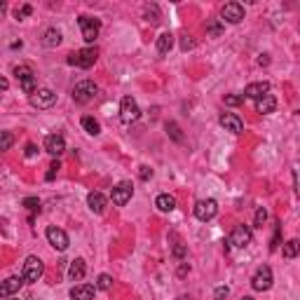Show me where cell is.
<instances>
[{
  "label": "cell",
  "mask_w": 300,
  "mask_h": 300,
  "mask_svg": "<svg viewBox=\"0 0 300 300\" xmlns=\"http://www.w3.org/2000/svg\"><path fill=\"white\" fill-rule=\"evenodd\" d=\"M96 96H99V87L94 85L92 80H82V82H77V85L73 87V101L80 103V106L94 101Z\"/></svg>",
  "instance_id": "3"
},
{
  "label": "cell",
  "mask_w": 300,
  "mask_h": 300,
  "mask_svg": "<svg viewBox=\"0 0 300 300\" xmlns=\"http://www.w3.org/2000/svg\"><path fill=\"white\" fill-rule=\"evenodd\" d=\"M167 134L171 136V141L176 143H183V134H181V127L176 122H167Z\"/></svg>",
  "instance_id": "29"
},
{
  "label": "cell",
  "mask_w": 300,
  "mask_h": 300,
  "mask_svg": "<svg viewBox=\"0 0 300 300\" xmlns=\"http://www.w3.org/2000/svg\"><path fill=\"white\" fill-rule=\"evenodd\" d=\"M59 169H61V164H59V160H54L52 164H49V171L45 174V178H47V181H54V176L59 174Z\"/></svg>",
  "instance_id": "39"
},
{
  "label": "cell",
  "mask_w": 300,
  "mask_h": 300,
  "mask_svg": "<svg viewBox=\"0 0 300 300\" xmlns=\"http://www.w3.org/2000/svg\"><path fill=\"white\" fill-rule=\"evenodd\" d=\"M45 150L54 157H59V155L66 153V141H63L61 134H49L45 139Z\"/></svg>",
  "instance_id": "15"
},
{
  "label": "cell",
  "mask_w": 300,
  "mask_h": 300,
  "mask_svg": "<svg viewBox=\"0 0 300 300\" xmlns=\"http://www.w3.org/2000/svg\"><path fill=\"white\" fill-rule=\"evenodd\" d=\"M33 155H35V146L28 143V146H26V157H33Z\"/></svg>",
  "instance_id": "43"
},
{
  "label": "cell",
  "mask_w": 300,
  "mask_h": 300,
  "mask_svg": "<svg viewBox=\"0 0 300 300\" xmlns=\"http://www.w3.org/2000/svg\"><path fill=\"white\" fill-rule=\"evenodd\" d=\"M185 272H190V265H185V263H183V265L178 268V277H183Z\"/></svg>",
  "instance_id": "44"
},
{
  "label": "cell",
  "mask_w": 300,
  "mask_h": 300,
  "mask_svg": "<svg viewBox=\"0 0 300 300\" xmlns=\"http://www.w3.org/2000/svg\"><path fill=\"white\" fill-rule=\"evenodd\" d=\"M265 94H270V82H251V85H247V89H244V96L247 99H263Z\"/></svg>",
  "instance_id": "17"
},
{
  "label": "cell",
  "mask_w": 300,
  "mask_h": 300,
  "mask_svg": "<svg viewBox=\"0 0 300 300\" xmlns=\"http://www.w3.org/2000/svg\"><path fill=\"white\" fill-rule=\"evenodd\" d=\"M171 47H174V35L171 33H162L160 38H157V52H160V56L169 54Z\"/></svg>",
  "instance_id": "24"
},
{
  "label": "cell",
  "mask_w": 300,
  "mask_h": 300,
  "mask_svg": "<svg viewBox=\"0 0 300 300\" xmlns=\"http://www.w3.org/2000/svg\"><path fill=\"white\" fill-rule=\"evenodd\" d=\"M42 272H45L42 261H40L38 256H28L26 263H23V272H21L23 282H26V284H35V282L42 277Z\"/></svg>",
  "instance_id": "4"
},
{
  "label": "cell",
  "mask_w": 300,
  "mask_h": 300,
  "mask_svg": "<svg viewBox=\"0 0 300 300\" xmlns=\"http://www.w3.org/2000/svg\"><path fill=\"white\" fill-rule=\"evenodd\" d=\"M143 14H146V19H148L150 23H157V21H160V9H157V5H146Z\"/></svg>",
  "instance_id": "31"
},
{
  "label": "cell",
  "mask_w": 300,
  "mask_h": 300,
  "mask_svg": "<svg viewBox=\"0 0 300 300\" xmlns=\"http://www.w3.org/2000/svg\"><path fill=\"white\" fill-rule=\"evenodd\" d=\"M176 300H193V298H190V296H178Z\"/></svg>",
  "instance_id": "47"
},
{
  "label": "cell",
  "mask_w": 300,
  "mask_h": 300,
  "mask_svg": "<svg viewBox=\"0 0 300 300\" xmlns=\"http://www.w3.org/2000/svg\"><path fill=\"white\" fill-rule=\"evenodd\" d=\"M14 143V136H12V131H2V143H0V150H9Z\"/></svg>",
  "instance_id": "36"
},
{
  "label": "cell",
  "mask_w": 300,
  "mask_h": 300,
  "mask_svg": "<svg viewBox=\"0 0 300 300\" xmlns=\"http://www.w3.org/2000/svg\"><path fill=\"white\" fill-rule=\"evenodd\" d=\"M42 45L49 47V49H52V47H59L61 45V33L56 31V28H47L45 35H42Z\"/></svg>",
  "instance_id": "23"
},
{
  "label": "cell",
  "mask_w": 300,
  "mask_h": 300,
  "mask_svg": "<svg viewBox=\"0 0 300 300\" xmlns=\"http://www.w3.org/2000/svg\"><path fill=\"white\" fill-rule=\"evenodd\" d=\"M141 117V108L136 103V99H131V96H124L120 101V120L124 124H134L136 120Z\"/></svg>",
  "instance_id": "5"
},
{
  "label": "cell",
  "mask_w": 300,
  "mask_h": 300,
  "mask_svg": "<svg viewBox=\"0 0 300 300\" xmlns=\"http://www.w3.org/2000/svg\"><path fill=\"white\" fill-rule=\"evenodd\" d=\"M221 14L228 23H239L244 19V7L239 5V2H225L223 9H221Z\"/></svg>",
  "instance_id": "13"
},
{
  "label": "cell",
  "mask_w": 300,
  "mask_h": 300,
  "mask_svg": "<svg viewBox=\"0 0 300 300\" xmlns=\"http://www.w3.org/2000/svg\"><path fill=\"white\" fill-rule=\"evenodd\" d=\"M23 207L28 209V211H31V214H40V200L38 197H26V200H23Z\"/></svg>",
  "instance_id": "33"
},
{
  "label": "cell",
  "mask_w": 300,
  "mask_h": 300,
  "mask_svg": "<svg viewBox=\"0 0 300 300\" xmlns=\"http://www.w3.org/2000/svg\"><path fill=\"white\" fill-rule=\"evenodd\" d=\"M87 275V263L82 258H75V261H70V268H68V277L73 282H80V279H85Z\"/></svg>",
  "instance_id": "21"
},
{
  "label": "cell",
  "mask_w": 300,
  "mask_h": 300,
  "mask_svg": "<svg viewBox=\"0 0 300 300\" xmlns=\"http://www.w3.org/2000/svg\"><path fill=\"white\" fill-rule=\"evenodd\" d=\"M171 254L176 256V258H185V254H188V249L183 247V242L174 235V247H171Z\"/></svg>",
  "instance_id": "32"
},
{
  "label": "cell",
  "mask_w": 300,
  "mask_h": 300,
  "mask_svg": "<svg viewBox=\"0 0 300 300\" xmlns=\"http://www.w3.org/2000/svg\"><path fill=\"white\" fill-rule=\"evenodd\" d=\"M244 99H247L244 94H228L223 101H225V106H239V103H244Z\"/></svg>",
  "instance_id": "35"
},
{
  "label": "cell",
  "mask_w": 300,
  "mask_h": 300,
  "mask_svg": "<svg viewBox=\"0 0 300 300\" xmlns=\"http://www.w3.org/2000/svg\"><path fill=\"white\" fill-rule=\"evenodd\" d=\"M256 110H258L261 115H270V113H275V110H277V99H275L272 94H265L263 99L256 101Z\"/></svg>",
  "instance_id": "20"
},
{
  "label": "cell",
  "mask_w": 300,
  "mask_h": 300,
  "mask_svg": "<svg viewBox=\"0 0 300 300\" xmlns=\"http://www.w3.org/2000/svg\"><path fill=\"white\" fill-rule=\"evenodd\" d=\"M31 12H33L31 5H23V7H16V9H14V19H16V21H21V19H26V16L31 14Z\"/></svg>",
  "instance_id": "37"
},
{
  "label": "cell",
  "mask_w": 300,
  "mask_h": 300,
  "mask_svg": "<svg viewBox=\"0 0 300 300\" xmlns=\"http://www.w3.org/2000/svg\"><path fill=\"white\" fill-rule=\"evenodd\" d=\"M300 254V242L298 239H291V242H286V244H282V256L284 258H296V256Z\"/></svg>",
  "instance_id": "26"
},
{
  "label": "cell",
  "mask_w": 300,
  "mask_h": 300,
  "mask_svg": "<svg viewBox=\"0 0 300 300\" xmlns=\"http://www.w3.org/2000/svg\"><path fill=\"white\" fill-rule=\"evenodd\" d=\"M14 77H16V82H19L23 94L31 96V94L38 92V75H35V70H33L31 66H16Z\"/></svg>",
  "instance_id": "1"
},
{
  "label": "cell",
  "mask_w": 300,
  "mask_h": 300,
  "mask_svg": "<svg viewBox=\"0 0 300 300\" xmlns=\"http://www.w3.org/2000/svg\"><path fill=\"white\" fill-rule=\"evenodd\" d=\"M218 122H221V127H223L225 131H232V134H242V131H244V122H242V117L235 115V113H223Z\"/></svg>",
  "instance_id": "14"
},
{
  "label": "cell",
  "mask_w": 300,
  "mask_h": 300,
  "mask_svg": "<svg viewBox=\"0 0 300 300\" xmlns=\"http://www.w3.org/2000/svg\"><path fill=\"white\" fill-rule=\"evenodd\" d=\"M293 185H296V195L300 197V162L293 164Z\"/></svg>",
  "instance_id": "38"
},
{
  "label": "cell",
  "mask_w": 300,
  "mask_h": 300,
  "mask_svg": "<svg viewBox=\"0 0 300 300\" xmlns=\"http://www.w3.org/2000/svg\"><path fill=\"white\" fill-rule=\"evenodd\" d=\"M23 284V277H7L2 284H0V296L2 298H9L12 293H16Z\"/></svg>",
  "instance_id": "19"
},
{
  "label": "cell",
  "mask_w": 300,
  "mask_h": 300,
  "mask_svg": "<svg viewBox=\"0 0 300 300\" xmlns=\"http://www.w3.org/2000/svg\"><path fill=\"white\" fill-rule=\"evenodd\" d=\"M195 47V40L190 38V35H185L183 40H181V49H183V52H188V49H193Z\"/></svg>",
  "instance_id": "42"
},
{
  "label": "cell",
  "mask_w": 300,
  "mask_h": 300,
  "mask_svg": "<svg viewBox=\"0 0 300 300\" xmlns=\"http://www.w3.org/2000/svg\"><path fill=\"white\" fill-rule=\"evenodd\" d=\"M265 221H268V211H265V207H258V211H256V216H254V225L256 228H263Z\"/></svg>",
  "instance_id": "34"
},
{
  "label": "cell",
  "mask_w": 300,
  "mask_h": 300,
  "mask_svg": "<svg viewBox=\"0 0 300 300\" xmlns=\"http://www.w3.org/2000/svg\"><path fill=\"white\" fill-rule=\"evenodd\" d=\"M96 289H99V291H110V289H113V277H110V275H99Z\"/></svg>",
  "instance_id": "30"
},
{
  "label": "cell",
  "mask_w": 300,
  "mask_h": 300,
  "mask_svg": "<svg viewBox=\"0 0 300 300\" xmlns=\"http://www.w3.org/2000/svg\"><path fill=\"white\" fill-rule=\"evenodd\" d=\"M77 26H80V31H82L85 42H94V40L99 38V31H101V21H99V19L82 14L80 19H77Z\"/></svg>",
  "instance_id": "6"
},
{
  "label": "cell",
  "mask_w": 300,
  "mask_h": 300,
  "mask_svg": "<svg viewBox=\"0 0 300 300\" xmlns=\"http://www.w3.org/2000/svg\"><path fill=\"white\" fill-rule=\"evenodd\" d=\"M99 59V49L96 47H85V49H77V52L68 54V63L77 66V68H92Z\"/></svg>",
  "instance_id": "2"
},
{
  "label": "cell",
  "mask_w": 300,
  "mask_h": 300,
  "mask_svg": "<svg viewBox=\"0 0 300 300\" xmlns=\"http://www.w3.org/2000/svg\"><path fill=\"white\" fill-rule=\"evenodd\" d=\"M87 207L92 209V214H103V211H106V207H108L106 195L89 193V195H87Z\"/></svg>",
  "instance_id": "18"
},
{
  "label": "cell",
  "mask_w": 300,
  "mask_h": 300,
  "mask_svg": "<svg viewBox=\"0 0 300 300\" xmlns=\"http://www.w3.org/2000/svg\"><path fill=\"white\" fill-rule=\"evenodd\" d=\"M251 286H254V291H270V286H272V268L270 265H261V268L256 270V275L251 277Z\"/></svg>",
  "instance_id": "10"
},
{
  "label": "cell",
  "mask_w": 300,
  "mask_h": 300,
  "mask_svg": "<svg viewBox=\"0 0 300 300\" xmlns=\"http://www.w3.org/2000/svg\"><path fill=\"white\" fill-rule=\"evenodd\" d=\"M251 239H254V235H251V230H249L247 225H235V230H232L230 237H228V249L230 247L247 249L249 244H251Z\"/></svg>",
  "instance_id": "7"
},
{
  "label": "cell",
  "mask_w": 300,
  "mask_h": 300,
  "mask_svg": "<svg viewBox=\"0 0 300 300\" xmlns=\"http://www.w3.org/2000/svg\"><path fill=\"white\" fill-rule=\"evenodd\" d=\"M28 101H31L33 108H38V110H47V108H52L54 103H56V92H52V89L42 87V89H38L35 94H31V96H28Z\"/></svg>",
  "instance_id": "8"
},
{
  "label": "cell",
  "mask_w": 300,
  "mask_h": 300,
  "mask_svg": "<svg viewBox=\"0 0 300 300\" xmlns=\"http://www.w3.org/2000/svg\"><path fill=\"white\" fill-rule=\"evenodd\" d=\"M193 211H195V218H197V221L207 223V221H211V218L218 214V202L211 200V197H209V200H200L195 204Z\"/></svg>",
  "instance_id": "9"
},
{
  "label": "cell",
  "mask_w": 300,
  "mask_h": 300,
  "mask_svg": "<svg viewBox=\"0 0 300 300\" xmlns=\"http://www.w3.org/2000/svg\"><path fill=\"white\" fill-rule=\"evenodd\" d=\"M228 296H230V289H228V286H218L214 291V300H225Z\"/></svg>",
  "instance_id": "40"
},
{
  "label": "cell",
  "mask_w": 300,
  "mask_h": 300,
  "mask_svg": "<svg viewBox=\"0 0 300 300\" xmlns=\"http://www.w3.org/2000/svg\"><path fill=\"white\" fill-rule=\"evenodd\" d=\"M279 244H282V221L275 223V235H272V239H270V251H277Z\"/></svg>",
  "instance_id": "28"
},
{
  "label": "cell",
  "mask_w": 300,
  "mask_h": 300,
  "mask_svg": "<svg viewBox=\"0 0 300 300\" xmlns=\"http://www.w3.org/2000/svg\"><path fill=\"white\" fill-rule=\"evenodd\" d=\"M258 63H261V66H268V63H270V59H268V54H263L261 59H258Z\"/></svg>",
  "instance_id": "45"
},
{
  "label": "cell",
  "mask_w": 300,
  "mask_h": 300,
  "mask_svg": "<svg viewBox=\"0 0 300 300\" xmlns=\"http://www.w3.org/2000/svg\"><path fill=\"white\" fill-rule=\"evenodd\" d=\"M223 31H225V26L218 21V19H209L207 21V35L209 38H221Z\"/></svg>",
  "instance_id": "27"
},
{
  "label": "cell",
  "mask_w": 300,
  "mask_h": 300,
  "mask_svg": "<svg viewBox=\"0 0 300 300\" xmlns=\"http://www.w3.org/2000/svg\"><path fill=\"white\" fill-rule=\"evenodd\" d=\"M242 300H254V298H251V296H244V298H242Z\"/></svg>",
  "instance_id": "48"
},
{
  "label": "cell",
  "mask_w": 300,
  "mask_h": 300,
  "mask_svg": "<svg viewBox=\"0 0 300 300\" xmlns=\"http://www.w3.org/2000/svg\"><path fill=\"white\" fill-rule=\"evenodd\" d=\"M131 195H134V185H131L129 181H122V183H117L115 188H113L110 200H113L115 207H124V204L131 200Z\"/></svg>",
  "instance_id": "11"
},
{
  "label": "cell",
  "mask_w": 300,
  "mask_h": 300,
  "mask_svg": "<svg viewBox=\"0 0 300 300\" xmlns=\"http://www.w3.org/2000/svg\"><path fill=\"white\" fill-rule=\"evenodd\" d=\"M155 207L160 209V211H164V214H169V211H174V209H176V197H174V195L162 193V195H157Z\"/></svg>",
  "instance_id": "22"
},
{
  "label": "cell",
  "mask_w": 300,
  "mask_h": 300,
  "mask_svg": "<svg viewBox=\"0 0 300 300\" xmlns=\"http://www.w3.org/2000/svg\"><path fill=\"white\" fill-rule=\"evenodd\" d=\"M96 286L92 284H77L70 289V300H94Z\"/></svg>",
  "instance_id": "16"
},
{
  "label": "cell",
  "mask_w": 300,
  "mask_h": 300,
  "mask_svg": "<svg viewBox=\"0 0 300 300\" xmlns=\"http://www.w3.org/2000/svg\"><path fill=\"white\" fill-rule=\"evenodd\" d=\"M139 178H141V181H150V178H153V169H150V167H146V164H143V167H139Z\"/></svg>",
  "instance_id": "41"
},
{
  "label": "cell",
  "mask_w": 300,
  "mask_h": 300,
  "mask_svg": "<svg viewBox=\"0 0 300 300\" xmlns=\"http://www.w3.org/2000/svg\"><path fill=\"white\" fill-rule=\"evenodd\" d=\"M82 129H85L89 136H99V134H101V124H99V120H94L92 115H85V117H82Z\"/></svg>",
  "instance_id": "25"
},
{
  "label": "cell",
  "mask_w": 300,
  "mask_h": 300,
  "mask_svg": "<svg viewBox=\"0 0 300 300\" xmlns=\"http://www.w3.org/2000/svg\"><path fill=\"white\" fill-rule=\"evenodd\" d=\"M45 235H47V242H49V244H52L56 251H66V249H68V244H70V242H68V235H66L61 228H56V225H49Z\"/></svg>",
  "instance_id": "12"
},
{
  "label": "cell",
  "mask_w": 300,
  "mask_h": 300,
  "mask_svg": "<svg viewBox=\"0 0 300 300\" xmlns=\"http://www.w3.org/2000/svg\"><path fill=\"white\" fill-rule=\"evenodd\" d=\"M0 87H2V92H7V87H9V82H7V80H5V77H2V80H0Z\"/></svg>",
  "instance_id": "46"
}]
</instances>
